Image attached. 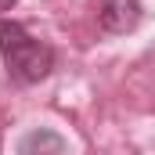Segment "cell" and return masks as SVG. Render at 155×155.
Here are the masks:
<instances>
[{
    "mask_svg": "<svg viewBox=\"0 0 155 155\" xmlns=\"http://www.w3.org/2000/svg\"><path fill=\"white\" fill-rule=\"evenodd\" d=\"M0 58L7 65V76L22 87L47 79L54 69V47L36 40L15 18H0Z\"/></svg>",
    "mask_w": 155,
    "mask_h": 155,
    "instance_id": "cell-1",
    "label": "cell"
},
{
    "mask_svg": "<svg viewBox=\"0 0 155 155\" xmlns=\"http://www.w3.org/2000/svg\"><path fill=\"white\" fill-rule=\"evenodd\" d=\"M141 18H144L141 0H105V4H101V11H97L101 29H105V33H112V36L134 33V29L141 25Z\"/></svg>",
    "mask_w": 155,
    "mask_h": 155,
    "instance_id": "cell-2",
    "label": "cell"
},
{
    "mask_svg": "<svg viewBox=\"0 0 155 155\" xmlns=\"http://www.w3.org/2000/svg\"><path fill=\"white\" fill-rule=\"evenodd\" d=\"M15 155H65V137L54 134V130H47V126L29 130V134L18 141Z\"/></svg>",
    "mask_w": 155,
    "mask_h": 155,
    "instance_id": "cell-3",
    "label": "cell"
},
{
    "mask_svg": "<svg viewBox=\"0 0 155 155\" xmlns=\"http://www.w3.org/2000/svg\"><path fill=\"white\" fill-rule=\"evenodd\" d=\"M15 4H18V0H0V11H11Z\"/></svg>",
    "mask_w": 155,
    "mask_h": 155,
    "instance_id": "cell-4",
    "label": "cell"
}]
</instances>
